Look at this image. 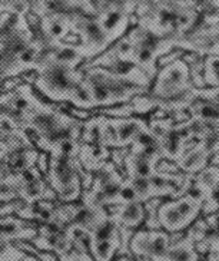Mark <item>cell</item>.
I'll return each instance as SVG.
<instances>
[{
    "label": "cell",
    "instance_id": "obj_1",
    "mask_svg": "<svg viewBox=\"0 0 219 261\" xmlns=\"http://www.w3.org/2000/svg\"><path fill=\"white\" fill-rule=\"evenodd\" d=\"M198 88L189 76V65L182 58L159 66L149 92L130 100L133 115L156 111L153 116H171L175 122L188 119L189 105L197 99Z\"/></svg>",
    "mask_w": 219,
    "mask_h": 261
},
{
    "label": "cell",
    "instance_id": "obj_2",
    "mask_svg": "<svg viewBox=\"0 0 219 261\" xmlns=\"http://www.w3.org/2000/svg\"><path fill=\"white\" fill-rule=\"evenodd\" d=\"M46 42L29 16L19 12L0 15V85L31 73Z\"/></svg>",
    "mask_w": 219,
    "mask_h": 261
},
{
    "label": "cell",
    "instance_id": "obj_3",
    "mask_svg": "<svg viewBox=\"0 0 219 261\" xmlns=\"http://www.w3.org/2000/svg\"><path fill=\"white\" fill-rule=\"evenodd\" d=\"M84 85L91 112L103 108H112L129 103L138 95L149 92L152 79L135 65H123L118 69L103 66L82 65Z\"/></svg>",
    "mask_w": 219,
    "mask_h": 261
},
{
    "label": "cell",
    "instance_id": "obj_4",
    "mask_svg": "<svg viewBox=\"0 0 219 261\" xmlns=\"http://www.w3.org/2000/svg\"><path fill=\"white\" fill-rule=\"evenodd\" d=\"M22 77L45 99L53 103H70L75 109L91 112L82 66L39 56L33 70Z\"/></svg>",
    "mask_w": 219,
    "mask_h": 261
},
{
    "label": "cell",
    "instance_id": "obj_5",
    "mask_svg": "<svg viewBox=\"0 0 219 261\" xmlns=\"http://www.w3.org/2000/svg\"><path fill=\"white\" fill-rule=\"evenodd\" d=\"M79 139H68L47 154L46 181L61 202L80 200L82 192L89 187L93 177L85 172L79 162Z\"/></svg>",
    "mask_w": 219,
    "mask_h": 261
},
{
    "label": "cell",
    "instance_id": "obj_6",
    "mask_svg": "<svg viewBox=\"0 0 219 261\" xmlns=\"http://www.w3.org/2000/svg\"><path fill=\"white\" fill-rule=\"evenodd\" d=\"M199 20L197 10L186 0H159L136 19V24L162 39H178Z\"/></svg>",
    "mask_w": 219,
    "mask_h": 261
},
{
    "label": "cell",
    "instance_id": "obj_7",
    "mask_svg": "<svg viewBox=\"0 0 219 261\" xmlns=\"http://www.w3.org/2000/svg\"><path fill=\"white\" fill-rule=\"evenodd\" d=\"M162 160V149L149 128L126 149L122 161V172L128 178L151 177L158 171L159 162Z\"/></svg>",
    "mask_w": 219,
    "mask_h": 261
},
{
    "label": "cell",
    "instance_id": "obj_8",
    "mask_svg": "<svg viewBox=\"0 0 219 261\" xmlns=\"http://www.w3.org/2000/svg\"><path fill=\"white\" fill-rule=\"evenodd\" d=\"M204 198L198 192H185L181 197L160 202L156 211L159 227L169 234L188 230L202 211Z\"/></svg>",
    "mask_w": 219,
    "mask_h": 261
},
{
    "label": "cell",
    "instance_id": "obj_9",
    "mask_svg": "<svg viewBox=\"0 0 219 261\" xmlns=\"http://www.w3.org/2000/svg\"><path fill=\"white\" fill-rule=\"evenodd\" d=\"M125 175L112 160L98 169L88 188L80 195V202L92 208H109L118 204V195Z\"/></svg>",
    "mask_w": 219,
    "mask_h": 261
},
{
    "label": "cell",
    "instance_id": "obj_10",
    "mask_svg": "<svg viewBox=\"0 0 219 261\" xmlns=\"http://www.w3.org/2000/svg\"><path fill=\"white\" fill-rule=\"evenodd\" d=\"M95 115L98 116L100 137L111 149H126L142 132L149 129V123L139 116Z\"/></svg>",
    "mask_w": 219,
    "mask_h": 261
},
{
    "label": "cell",
    "instance_id": "obj_11",
    "mask_svg": "<svg viewBox=\"0 0 219 261\" xmlns=\"http://www.w3.org/2000/svg\"><path fill=\"white\" fill-rule=\"evenodd\" d=\"M119 225L106 213L88 230V248L93 261H112L121 250Z\"/></svg>",
    "mask_w": 219,
    "mask_h": 261
},
{
    "label": "cell",
    "instance_id": "obj_12",
    "mask_svg": "<svg viewBox=\"0 0 219 261\" xmlns=\"http://www.w3.org/2000/svg\"><path fill=\"white\" fill-rule=\"evenodd\" d=\"M172 236L165 230H141L133 232L129 241V250L138 258L145 261H165Z\"/></svg>",
    "mask_w": 219,
    "mask_h": 261
},
{
    "label": "cell",
    "instance_id": "obj_13",
    "mask_svg": "<svg viewBox=\"0 0 219 261\" xmlns=\"http://www.w3.org/2000/svg\"><path fill=\"white\" fill-rule=\"evenodd\" d=\"M175 49L195 54L201 58L219 55V24H206L201 20L178 39L174 40Z\"/></svg>",
    "mask_w": 219,
    "mask_h": 261
},
{
    "label": "cell",
    "instance_id": "obj_14",
    "mask_svg": "<svg viewBox=\"0 0 219 261\" xmlns=\"http://www.w3.org/2000/svg\"><path fill=\"white\" fill-rule=\"evenodd\" d=\"M17 195L24 204H35L42 200H58L50 185L46 181L45 174L40 171L38 165L29 168L17 182ZM59 201V200H58Z\"/></svg>",
    "mask_w": 219,
    "mask_h": 261
},
{
    "label": "cell",
    "instance_id": "obj_15",
    "mask_svg": "<svg viewBox=\"0 0 219 261\" xmlns=\"http://www.w3.org/2000/svg\"><path fill=\"white\" fill-rule=\"evenodd\" d=\"M212 154L209 152L208 146L204 141H197L185 149V152L181 155V158L176 162V168L183 174L195 175L201 169H204L211 160Z\"/></svg>",
    "mask_w": 219,
    "mask_h": 261
},
{
    "label": "cell",
    "instance_id": "obj_16",
    "mask_svg": "<svg viewBox=\"0 0 219 261\" xmlns=\"http://www.w3.org/2000/svg\"><path fill=\"white\" fill-rule=\"evenodd\" d=\"M107 211L118 223L119 228L130 231L138 228L144 223L145 217H146L144 202H139V201H129V202L116 204V205L107 208Z\"/></svg>",
    "mask_w": 219,
    "mask_h": 261
},
{
    "label": "cell",
    "instance_id": "obj_17",
    "mask_svg": "<svg viewBox=\"0 0 219 261\" xmlns=\"http://www.w3.org/2000/svg\"><path fill=\"white\" fill-rule=\"evenodd\" d=\"M188 119H185L183 122L186 123V126L192 125H218L219 123V105L212 102L209 99H205L198 96L188 108Z\"/></svg>",
    "mask_w": 219,
    "mask_h": 261
},
{
    "label": "cell",
    "instance_id": "obj_18",
    "mask_svg": "<svg viewBox=\"0 0 219 261\" xmlns=\"http://www.w3.org/2000/svg\"><path fill=\"white\" fill-rule=\"evenodd\" d=\"M192 190L198 192L204 201L215 197L219 190V167L208 164L204 169L195 174L192 181Z\"/></svg>",
    "mask_w": 219,
    "mask_h": 261
},
{
    "label": "cell",
    "instance_id": "obj_19",
    "mask_svg": "<svg viewBox=\"0 0 219 261\" xmlns=\"http://www.w3.org/2000/svg\"><path fill=\"white\" fill-rule=\"evenodd\" d=\"M165 261H199L194 238L186 234L179 240H172Z\"/></svg>",
    "mask_w": 219,
    "mask_h": 261
},
{
    "label": "cell",
    "instance_id": "obj_20",
    "mask_svg": "<svg viewBox=\"0 0 219 261\" xmlns=\"http://www.w3.org/2000/svg\"><path fill=\"white\" fill-rule=\"evenodd\" d=\"M197 10L199 20L206 24H219V0H186Z\"/></svg>",
    "mask_w": 219,
    "mask_h": 261
},
{
    "label": "cell",
    "instance_id": "obj_21",
    "mask_svg": "<svg viewBox=\"0 0 219 261\" xmlns=\"http://www.w3.org/2000/svg\"><path fill=\"white\" fill-rule=\"evenodd\" d=\"M205 86H219V55H208L204 58Z\"/></svg>",
    "mask_w": 219,
    "mask_h": 261
},
{
    "label": "cell",
    "instance_id": "obj_22",
    "mask_svg": "<svg viewBox=\"0 0 219 261\" xmlns=\"http://www.w3.org/2000/svg\"><path fill=\"white\" fill-rule=\"evenodd\" d=\"M116 2L122 3L138 19L139 16L144 15L146 10H149L153 5H156L159 0H116Z\"/></svg>",
    "mask_w": 219,
    "mask_h": 261
},
{
    "label": "cell",
    "instance_id": "obj_23",
    "mask_svg": "<svg viewBox=\"0 0 219 261\" xmlns=\"http://www.w3.org/2000/svg\"><path fill=\"white\" fill-rule=\"evenodd\" d=\"M198 96L209 99L219 105V86H205V88H198Z\"/></svg>",
    "mask_w": 219,
    "mask_h": 261
},
{
    "label": "cell",
    "instance_id": "obj_24",
    "mask_svg": "<svg viewBox=\"0 0 219 261\" xmlns=\"http://www.w3.org/2000/svg\"><path fill=\"white\" fill-rule=\"evenodd\" d=\"M219 210V200L218 197L215 195V197H212L209 200H205L204 204H202V214L204 215H209L213 214V213H216Z\"/></svg>",
    "mask_w": 219,
    "mask_h": 261
},
{
    "label": "cell",
    "instance_id": "obj_25",
    "mask_svg": "<svg viewBox=\"0 0 219 261\" xmlns=\"http://www.w3.org/2000/svg\"><path fill=\"white\" fill-rule=\"evenodd\" d=\"M17 261H43V260H40V258H39V257H36L35 254L28 253V251L24 250L22 255H20V258H19Z\"/></svg>",
    "mask_w": 219,
    "mask_h": 261
},
{
    "label": "cell",
    "instance_id": "obj_26",
    "mask_svg": "<svg viewBox=\"0 0 219 261\" xmlns=\"http://www.w3.org/2000/svg\"><path fill=\"white\" fill-rule=\"evenodd\" d=\"M5 12H12L10 8V0H0V15Z\"/></svg>",
    "mask_w": 219,
    "mask_h": 261
},
{
    "label": "cell",
    "instance_id": "obj_27",
    "mask_svg": "<svg viewBox=\"0 0 219 261\" xmlns=\"http://www.w3.org/2000/svg\"><path fill=\"white\" fill-rule=\"evenodd\" d=\"M209 164H212V165H216V167H219V152H216V154L212 155L211 160H209Z\"/></svg>",
    "mask_w": 219,
    "mask_h": 261
},
{
    "label": "cell",
    "instance_id": "obj_28",
    "mask_svg": "<svg viewBox=\"0 0 219 261\" xmlns=\"http://www.w3.org/2000/svg\"><path fill=\"white\" fill-rule=\"evenodd\" d=\"M205 261H219V254L216 253H208V257Z\"/></svg>",
    "mask_w": 219,
    "mask_h": 261
},
{
    "label": "cell",
    "instance_id": "obj_29",
    "mask_svg": "<svg viewBox=\"0 0 219 261\" xmlns=\"http://www.w3.org/2000/svg\"><path fill=\"white\" fill-rule=\"evenodd\" d=\"M118 261H136V260H133V258H132V257H129V255H122L121 258H119Z\"/></svg>",
    "mask_w": 219,
    "mask_h": 261
},
{
    "label": "cell",
    "instance_id": "obj_30",
    "mask_svg": "<svg viewBox=\"0 0 219 261\" xmlns=\"http://www.w3.org/2000/svg\"><path fill=\"white\" fill-rule=\"evenodd\" d=\"M218 200H219V190H218Z\"/></svg>",
    "mask_w": 219,
    "mask_h": 261
}]
</instances>
